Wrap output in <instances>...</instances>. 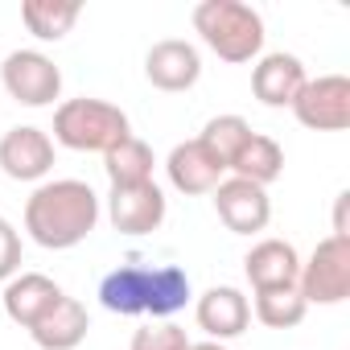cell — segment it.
<instances>
[{"label": "cell", "mask_w": 350, "mask_h": 350, "mask_svg": "<svg viewBox=\"0 0 350 350\" xmlns=\"http://www.w3.org/2000/svg\"><path fill=\"white\" fill-rule=\"evenodd\" d=\"M99 223V194L79 178L42 182L25 202V231L46 252L79 247Z\"/></svg>", "instance_id": "1"}, {"label": "cell", "mask_w": 350, "mask_h": 350, "mask_svg": "<svg viewBox=\"0 0 350 350\" xmlns=\"http://www.w3.org/2000/svg\"><path fill=\"white\" fill-rule=\"evenodd\" d=\"M190 276L178 264H161V268H144V264H124L116 272L103 276L99 284V305L107 313L120 317H173L190 305Z\"/></svg>", "instance_id": "2"}, {"label": "cell", "mask_w": 350, "mask_h": 350, "mask_svg": "<svg viewBox=\"0 0 350 350\" xmlns=\"http://www.w3.org/2000/svg\"><path fill=\"white\" fill-rule=\"evenodd\" d=\"M194 29L223 62H252L264 50V17L243 0H202Z\"/></svg>", "instance_id": "3"}, {"label": "cell", "mask_w": 350, "mask_h": 350, "mask_svg": "<svg viewBox=\"0 0 350 350\" xmlns=\"http://www.w3.org/2000/svg\"><path fill=\"white\" fill-rule=\"evenodd\" d=\"M132 136L128 116L107 99H66L54 111V140L75 152H107Z\"/></svg>", "instance_id": "4"}, {"label": "cell", "mask_w": 350, "mask_h": 350, "mask_svg": "<svg viewBox=\"0 0 350 350\" xmlns=\"http://www.w3.org/2000/svg\"><path fill=\"white\" fill-rule=\"evenodd\" d=\"M297 288L305 305H342L350 297V235H325L301 264Z\"/></svg>", "instance_id": "5"}, {"label": "cell", "mask_w": 350, "mask_h": 350, "mask_svg": "<svg viewBox=\"0 0 350 350\" xmlns=\"http://www.w3.org/2000/svg\"><path fill=\"white\" fill-rule=\"evenodd\" d=\"M0 83H5L9 99L25 107H50L62 95V70L42 50H13L0 62Z\"/></svg>", "instance_id": "6"}, {"label": "cell", "mask_w": 350, "mask_h": 350, "mask_svg": "<svg viewBox=\"0 0 350 350\" xmlns=\"http://www.w3.org/2000/svg\"><path fill=\"white\" fill-rule=\"evenodd\" d=\"M293 116L313 132H346L350 128V79L346 75L305 79V87L293 99Z\"/></svg>", "instance_id": "7"}, {"label": "cell", "mask_w": 350, "mask_h": 350, "mask_svg": "<svg viewBox=\"0 0 350 350\" xmlns=\"http://www.w3.org/2000/svg\"><path fill=\"white\" fill-rule=\"evenodd\" d=\"M211 194H215V211L231 235H256L272 219V202H268L264 186H252L243 178H223Z\"/></svg>", "instance_id": "8"}, {"label": "cell", "mask_w": 350, "mask_h": 350, "mask_svg": "<svg viewBox=\"0 0 350 350\" xmlns=\"http://www.w3.org/2000/svg\"><path fill=\"white\" fill-rule=\"evenodd\" d=\"M165 194L157 182H140V186H111L107 194V219L120 235H148L165 223Z\"/></svg>", "instance_id": "9"}, {"label": "cell", "mask_w": 350, "mask_h": 350, "mask_svg": "<svg viewBox=\"0 0 350 350\" xmlns=\"http://www.w3.org/2000/svg\"><path fill=\"white\" fill-rule=\"evenodd\" d=\"M0 169H5V178H13V182H42L54 169V140H50V132H42L33 124L9 128L5 136H0Z\"/></svg>", "instance_id": "10"}, {"label": "cell", "mask_w": 350, "mask_h": 350, "mask_svg": "<svg viewBox=\"0 0 350 350\" xmlns=\"http://www.w3.org/2000/svg\"><path fill=\"white\" fill-rule=\"evenodd\" d=\"M144 79L157 91H169V95L190 91L202 79V58H198V50L190 42L165 38V42L148 46V54H144Z\"/></svg>", "instance_id": "11"}, {"label": "cell", "mask_w": 350, "mask_h": 350, "mask_svg": "<svg viewBox=\"0 0 350 350\" xmlns=\"http://www.w3.org/2000/svg\"><path fill=\"white\" fill-rule=\"evenodd\" d=\"M194 317L211 342H231L252 325V301L231 284H215L194 301Z\"/></svg>", "instance_id": "12"}, {"label": "cell", "mask_w": 350, "mask_h": 350, "mask_svg": "<svg viewBox=\"0 0 350 350\" xmlns=\"http://www.w3.org/2000/svg\"><path fill=\"white\" fill-rule=\"evenodd\" d=\"M165 173H169V186L178 190V194H190V198H198V194H211L219 182H223V161H215L206 148H202V140L194 136V140H186V144H178L169 152V161H165Z\"/></svg>", "instance_id": "13"}, {"label": "cell", "mask_w": 350, "mask_h": 350, "mask_svg": "<svg viewBox=\"0 0 350 350\" xmlns=\"http://www.w3.org/2000/svg\"><path fill=\"white\" fill-rule=\"evenodd\" d=\"M305 62L297 58V54H284V50H276V54H264L260 62H256V70H252V91H256V99L264 103V107H293V99H297V91L305 87Z\"/></svg>", "instance_id": "14"}, {"label": "cell", "mask_w": 350, "mask_h": 350, "mask_svg": "<svg viewBox=\"0 0 350 350\" xmlns=\"http://www.w3.org/2000/svg\"><path fill=\"white\" fill-rule=\"evenodd\" d=\"M243 276H247V284L256 293H264V288H293L297 276H301V256L284 239H260L243 256Z\"/></svg>", "instance_id": "15"}, {"label": "cell", "mask_w": 350, "mask_h": 350, "mask_svg": "<svg viewBox=\"0 0 350 350\" xmlns=\"http://www.w3.org/2000/svg\"><path fill=\"white\" fill-rule=\"evenodd\" d=\"M66 293L50 280V276H42V272H21V276H13L9 284H5V293H0V305H5V313L17 321V325H38L58 301H62Z\"/></svg>", "instance_id": "16"}, {"label": "cell", "mask_w": 350, "mask_h": 350, "mask_svg": "<svg viewBox=\"0 0 350 350\" xmlns=\"http://www.w3.org/2000/svg\"><path fill=\"white\" fill-rule=\"evenodd\" d=\"M87 329H91L87 305L75 301V297H62L38 325H29V338H33L42 350H75V346H83Z\"/></svg>", "instance_id": "17"}, {"label": "cell", "mask_w": 350, "mask_h": 350, "mask_svg": "<svg viewBox=\"0 0 350 350\" xmlns=\"http://www.w3.org/2000/svg\"><path fill=\"white\" fill-rule=\"evenodd\" d=\"M227 169H231V178H243V182H252V186H264V190H268V186L280 178V173H284V148H280L272 136L252 132Z\"/></svg>", "instance_id": "18"}, {"label": "cell", "mask_w": 350, "mask_h": 350, "mask_svg": "<svg viewBox=\"0 0 350 350\" xmlns=\"http://www.w3.org/2000/svg\"><path fill=\"white\" fill-rule=\"evenodd\" d=\"M152 165H157V157H152V148H148L140 136H128V140H120L116 148L103 152V169H107L111 186H140V182H152Z\"/></svg>", "instance_id": "19"}, {"label": "cell", "mask_w": 350, "mask_h": 350, "mask_svg": "<svg viewBox=\"0 0 350 350\" xmlns=\"http://www.w3.org/2000/svg\"><path fill=\"white\" fill-rule=\"evenodd\" d=\"M79 13H83L79 5H58V0H25L21 5V21L38 42H62L79 21Z\"/></svg>", "instance_id": "20"}, {"label": "cell", "mask_w": 350, "mask_h": 350, "mask_svg": "<svg viewBox=\"0 0 350 350\" xmlns=\"http://www.w3.org/2000/svg\"><path fill=\"white\" fill-rule=\"evenodd\" d=\"M252 313H256L268 329H293V325L305 321L309 305H305L301 288L293 284V288H264V293H256V309H252Z\"/></svg>", "instance_id": "21"}, {"label": "cell", "mask_w": 350, "mask_h": 350, "mask_svg": "<svg viewBox=\"0 0 350 350\" xmlns=\"http://www.w3.org/2000/svg\"><path fill=\"white\" fill-rule=\"evenodd\" d=\"M252 136V124L243 120V116H215V120H206V128H202V148L215 157V161H223V169L235 161V152L243 148V140Z\"/></svg>", "instance_id": "22"}, {"label": "cell", "mask_w": 350, "mask_h": 350, "mask_svg": "<svg viewBox=\"0 0 350 350\" xmlns=\"http://www.w3.org/2000/svg\"><path fill=\"white\" fill-rule=\"evenodd\" d=\"M132 350H190V338L182 325L161 321V325H140L132 334Z\"/></svg>", "instance_id": "23"}, {"label": "cell", "mask_w": 350, "mask_h": 350, "mask_svg": "<svg viewBox=\"0 0 350 350\" xmlns=\"http://www.w3.org/2000/svg\"><path fill=\"white\" fill-rule=\"evenodd\" d=\"M17 268H21V235L5 215H0V280H13Z\"/></svg>", "instance_id": "24"}, {"label": "cell", "mask_w": 350, "mask_h": 350, "mask_svg": "<svg viewBox=\"0 0 350 350\" xmlns=\"http://www.w3.org/2000/svg\"><path fill=\"white\" fill-rule=\"evenodd\" d=\"M190 350H227V346H223V342H211V338H206V342H190Z\"/></svg>", "instance_id": "25"}]
</instances>
